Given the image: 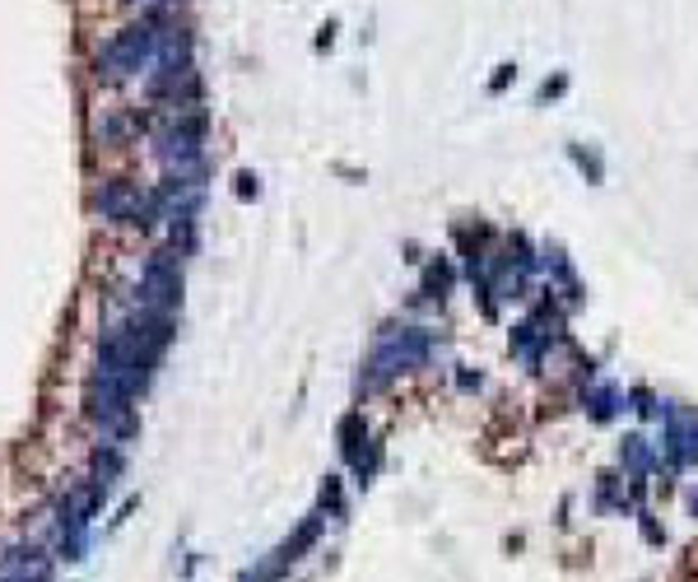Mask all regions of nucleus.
I'll return each instance as SVG.
<instances>
[{
    "label": "nucleus",
    "mask_w": 698,
    "mask_h": 582,
    "mask_svg": "<svg viewBox=\"0 0 698 582\" xmlns=\"http://www.w3.org/2000/svg\"><path fill=\"white\" fill-rule=\"evenodd\" d=\"M149 56H154V28H149V24H131V28H121L117 38L103 47L98 70H103L108 80H126V75H135V70H145Z\"/></svg>",
    "instance_id": "1"
}]
</instances>
